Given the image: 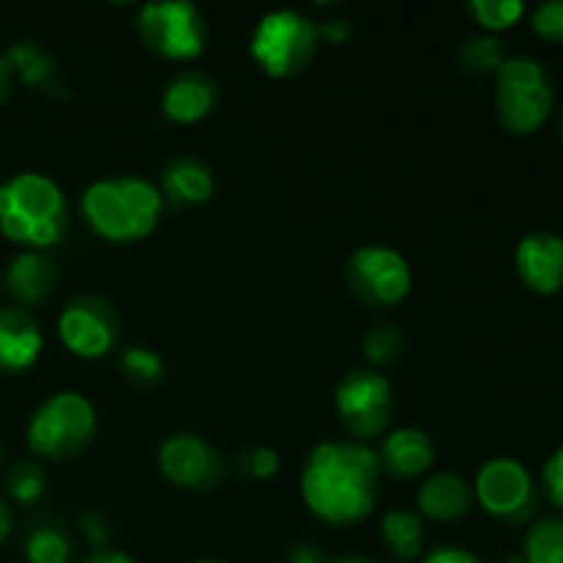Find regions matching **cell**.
<instances>
[{
	"label": "cell",
	"instance_id": "obj_8",
	"mask_svg": "<svg viewBox=\"0 0 563 563\" xmlns=\"http://www.w3.org/2000/svg\"><path fill=\"white\" fill-rule=\"evenodd\" d=\"M335 416L355 443L385 438L396 416L394 385L377 368H352L335 388Z\"/></svg>",
	"mask_w": 563,
	"mask_h": 563
},
{
	"label": "cell",
	"instance_id": "obj_36",
	"mask_svg": "<svg viewBox=\"0 0 563 563\" xmlns=\"http://www.w3.org/2000/svg\"><path fill=\"white\" fill-rule=\"evenodd\" d=\"M11 528H14V511H11L9 500L0 495V548H3L5 539L11 537Z\"/></svg>",
	"mask_w": 563,
	"mask_h": 563
},
{
	"label": "cell",
	"instance_id": "obj_3",
	"mask_svg": "<svg viewBox=\"0 0 563 563\" xmlns=\"http://www.w3.org/2000/svg\"><path fill=\"white\" fill-rule=\"evenodd\" d=\"M69 229V209L58 181L38 170H22L0 181V234L22 251L58 245Z\"/></svg>",
	"mask_w": 563,
	"mask_h": 563
},
{
	"label": "cell",
	"instance_id": "obj_12",
	"mask_svg": "<svg viewBox=\"0 0 563 563\" xmlns=\"http://www.w3.org/2000/svg\"><path fill=\"white\" fill-rule=\"evenodd\" d=\"M157 467L165 482L187 493H212L229 473L223 454L209 440L190 432L170 434L163 440L157 451Z\"/></svg>",
	"mask_w": 563,
	"mask_h": 563
},
{
	"label": "cell",
	"instance_id": "obj_11",
	"mask_svg": "<svg viewBox=\"0 0 563 563\" xmlns=\"http://www.w3.org/2000/svg\"><path fill=\"white\" fill-rule=\"evenodd\" d=\"M58 339L80 361H99L119 344V313L97 295H80L58 313Z\"/></svg>",
	"mask_w": 563,
	"mask_h": 563
},
{
	"label": "cell",
	"instance_id": "obj_26",
	"mask_svg": "<svg viewBox=\"0 0 563 563\" xmlns=\"http://www.w3.org/2000/svg\"><path fill=\"white\" fill-rule=\"evenodd\" d=\"M460 60L465 69L476 71V75H495L498 66L506 60L504 42L495 36H471L460 49Z\"/></svg>",
	"mask_w": 563,
	"mask_h": 563
},
{
	"label": "cell",
	"instance_id": "obj_29",
	"mask_svg": "<svg viewBox=\"0 0 563 563\" xmlns=\"http://www.w3.org/2000/svg\"><path fill=\"white\" fill-rule=\"evenodd\" d=\"M236 467L251 482H267L278 473L280 456L269 445H253V449H245L236 456Z\"/></svg>",
	"mask_w": 563,
	"mask_h": 563
},
{
	"label": "cell",
	"instance_id": "obj_43",
	"mask_svg": "<svg viewBox=\"0 0 563 563\" xmlns=\"http://www.w3.org/2000/svg\"><path fill=\"white\" fill-rule=\"evenodd\" d=\"M0 289H3V278H0Z\"/></svg>",
	"mask_w": 563,
	"mask_h": 563
},
{
	"label": "cell",
	"instance_id": "obj_41",
	"mask_svg": "<svg viewBox=\"0 0 563 563\" xmlns=\"http://www.w3.org/2000/svg\"><path fill=\"white\" fill-rule=\"evenodd\" d=\"M192 563H223V561H214V559H201V561H192Z\"/></svg>",
	"mask_w": 563,
	"mask_h": 563
},
{
	"label": "cell",
	"instance_id": "obj_6",
	"mask_svg": "<svg viewBox=\"0 0 563 563\" xmlns=\"http://www.w3.org/2000/svg\"><path fill=\"white\" fill-rule=\"evenodd\" d=\"M319 38V25L300 9H273L253 27L251 58L267 77L289 80L311 66Z\"/></svg>",
	"mask_w": 563,
	"mask_h": 563
},
{
	"label": "cell",
	"instance_id": "obj_17",
	"mask_svg": "<svg viewBox=\"0 0 563 563\" xmlns=\"http://www.w3.org/2000/svg\"><path fill=\"white\" fill-rule=\"evenodd\" d=\"M379 467L394 478L427 476L434 462V443L423 429L399 427L390 429L377 449Z\"/></svg>",
	"mask_w": 563,
	"mask_h": 563
},
{
	"label": "cell",
	"instance_id": "obj_4",
	"mask_svg": "<svg viewBox=\"0 0 563 563\" xmlns=\"http://www.w3.org/2000/svg\"><path fill=\"white\" fill-rule=\"evenodd\" d=\"M97 410L88 396L77 390H60L47 396L33 410L25 427V443L33 456L49 462L75 460L97 438Z\"/></svg>",
	"mask_w": 563,
	"mask_h": 563
},
{
	"label": "cell",
	"instance_id": "obj_10",
	"mask_svg": "<svg viewBox=\"0 0 563 563\" xmlns=\"http://www.w3.org/2000/svg\"><path fill=\"white\" fill-rule=\"evenodd\" d=\"M473 498L495 520L526 522L537 509V487L522 462L511 456L487 460L476 473Z\"/></svg>",
	"mask_w": 563,
	"mask_h": 563
},
{
	"label": "cell",
	"instance_id": "obj_25",
	"mask_svg": "<svg viewBox=\"0 0 563 563\" xmlns=\"http://www.w3.org/2000/svg\"><path fill=\"white\" fill-rule=\"evenodd\" d=\"M467 11L493 36V33L515 27L526 16L528 5L522 0H471Z\"/></svg>",
	"mask_w": 563,
	"mask_h": 563
},
{
	"label": "cell",
	"instance_id": "obj_22",
	"mask_svg": "<svg viewBox=\"0 0 563 563\" xmlns=\"http://www.w3.org/2000/svg\"><path fill=\"white\" fill-rule=\"evenodd\" d=\"M75 544L69 533L53 522H38L25 533L22 542V555L27 563H69Z\"/></svg>",
	"mask_w": 563,
	"mask_h": 563
},
{
	"label": "cell",
	"instance_id": "obj_40",
	"mask_svg": "<svg viewBox=\"0 0 563 563\" xmlns=\"http://www.w3.org/2000/svg\"><path fill=\"white\" fill-rule=\"evenodd\" d=\"M3 462H5V451H3V443H0V467H3Z\"/></svg>",
	"mask_w": 563,
	"mask_h": 563
},
{
	"label": "cell",
	"instance_id": "obj_13",
	"mask_svg": "<svg viewBox=\"0 0 563 563\" xmlns=\"http://www.w3.org/2000/svg\"><path fill=\"white\" fill-rule=\"evenodd\" d=\"M515 267L522 284L537 295H559L563 289V236L533 231L517 242Z\"/></svg>",
	"mask_w": 563,
	"mask_h": 563
},
{
	"label": "cell",
	"instance_id": "obj_18",
	"mask_svg": "<svg viewBox=\"0 0 563 563\" xmlns=\"http://www.w3.org/2000/svg\"><path fill=\"white\" fill-rule=\"evenodd\" d=\"M159 192L170 207H203L214 196V174L196 154H176L163 165Z\"/></svg>",
	"mask_w": 563,
	"mask_h": 563
},
{
	"label": "cell",
	"instance_id": "obj_7",
	"mask_svg": "<svg viewBox=\"0 0 563 563\" xmlns=\"http://www.w3.org/2000/svg\"><path fill=\"white\" fill-rule=\"evenodd\" d=\"M135 27L148 53L174 64L201 58L209 42L207 16L187 0L141 5Z\"/></svg>",
	"mask_w": 563,
	"mask_h": 563
},
{
	"label": "cell",
	"instance_id": "obj_27",
	"mask_svg": "<svg viewBox=\"0 0 563 563\" xmlns=\"http://www.w3.org/2000/svg\"><path fill=\"white\" fill-rule=\"evenodd\" d=\"M121 372L130 379L132 385H141V388H148V385H157L165 374L163 357L157 355L148 346H126L121 352Z\"/></svg>",
	"mask_w": 563,
	"mask_h": 563
},
{
	"label": "cell",
	"instance_id": "obj_32",
	"mask_svg": "<svg viewBox=\"0 0 563 563\" xmlns=\"http://www.w3.org/2000/svg\"><path fill=\"white\" fill-rule=\"evenodd\" d=\"M80 531L82 537H86V542L91 544V550L108 548L110 531L108 522H104V517L99 515V511H86V515H80Z\"/></svg>",
	"mask_w": 563,
	"mask_h": 563
},
{
	"label": "cell",
	"instance_id": "obj_15",
	"mask_svg": "<svg viewBox=\"0 0 563 563\" xmlns=\"http://www.w3.org/2000/svg\"><path fill=\"white\" fill-rule=\"evenodd\" d=\"M42 350L44 335L31 311L20 306H0V372H27Z\"/></svg>",
	"mask_w": 563,
	"mask_h": 563
},
{
	"label": "cell",
	"instance_id": "obj_31",
	"mask_svg": "<svg viewBox=\"0 0 563 563\" xmlns=\"http://www.w3.org/2000/svg\"><path fill=\"white\" fill-rule=\"evenodd\" d=\"M542 484H544V493H548L550 504L559 506L563 511V445L555 449L553 454L548 456L542 467Z\"/></svg>",
	"mask_w": 563,
	"mask_h": 563
},
{
	"label": "cell",
	"instance_id": "obj_34",
	"mask_svg": "<svg viewBox=\"0 0 563 563\" xmlns=\"http://www.w3.org/2000/svg\"><path fill=\"white\" fill-rule=\"evenodd\" d=\"M82 563H135V561H132V555H126L124 550L102 548V550H91V553L82 559Z\"/></svg>",
	"mask_w": 563,
	"mask_h": 563
},
{
	"label": "cell",
	"instance_id": "obj_33",
	"mask_svg": "<svg viewBox=\"0 0 563 563\" xmlns=\"http://www.w3.org/2000/svg\"><path fill=\"white\" fill-rule=\"evenodd\" d=\"M418 563H482L471 550L465 548H438L432 553H427Z\"/></svg>",
	"mask_w": 563,
	"mask_h": 563
},
{
	"label": "cell",
	"instance_id": "obj_14",
	"mask_svg": "<svg viewBox=\"0 0 563 563\" xmlns=\"http://www.w3.org/2000/svg\"><path fill=\"white\" fill-rule=\"evenodd\" d=\"M218 104V80L201 69L176 71L159 97L163 115L174 124H198Z\"/></svg>",
	"mask_w": 563,
	"mask_h": 563
},
{
	"label": "cell",
	"instance_id": "obj_16",
	"mask_svg": "<svg viewBox=\"0 0 563 563\" xmlns=\"http://www.w3.org/2000/svg\"><path fill=\"white\" fill-rule=\"evenodd\" d=\"M3 286L20 308L42 306L58 286V264L49 253L22 251L5 267Z\"/></svg>",
	"mask_w": 563,
	"mask_h": 563
},
{
	"label": "cell",
	"instance_id": "obj_1",
	"mask_svg": "<svg viewBox=\"0 0 563 563\" xmlns=\"http://www.w3.org/2000/svg\"><path fill=\"white\" fill-rule=\"evenodd\" d=\"M379 482L377 449L355 440H328L308 454L300 495L308 511L328 526H355L377 506Z\"/></svg>",
	"mask_w": 563,
	"mask_h": 563
},
{
	"label": "cell",
	"instance_id": "obj_35",
	"mask_svg": "<svg viewBox=\"0 0 563 563\" xmlns=\"http://www.w3.org/2000/svg\"><path fill=\"white\" fill-rule=\"evenodd\" d=\"M289 563H328L324 559L322 550L317 548V544H297L295 550L289 553Z\"/></svg>",
	"mask_w": 563,
	"mask_h": 563
},
{
	"label": "cell",
	"instance_id": "obj_30",
	"mask_svg": "<svg viewBox=\"0 0 563 563\" xmlns=\"http://www.w3.org/2000/svg\"><path fill=\"white\" fill-rule=\"evenodd\" d=\"M531 31L539 38L563 44V0H548L531 11Z\"/></svg>",
	"mask_w": 563,
	"mask_h": 563
},
{
	"label": "cell",
	"instance_id": "obj_2",
	"mask_svg": "<svg viewBox=\"0 0 563 563\" xmlns=\"http://www.w3.org/2000/svg\"><path fill=\"white\" fill-rule=\"evenodd\" d=\"M165 198L157 185L137 174L104 176L80 196V214L88 229L113 245H132L157 231Z\"/></svg>",
	"mask_w": 563,
	"mask_h": 563
},
{
	"label": "cell",
	"instance_id": "obj_42",
	"mask_svg": "<svg viewBox=\"0 0 563 563\" xmlns=\"http://www.w3.org/2000/svg\"><path fill=\"white\" fill-rule=\"evenodd\" d=\"M559 132H561V137H563V115H561V121H559Z\"/></svg>",
	"mask_w": 563,
	"mask_h": 563
},
{
	"label": "cell",
	"instance_id": "obj_39",
	"mask_svg": "<svg viewBox=\"0 0 563 563\" xmlns=\"http://www.w3.org/2000/svg\"><path fill=\"white\" fill-rule=\"evenodd\" d=\"M500 563H526V559H517V555H511V559L500 561Z\"/></svg>",
	"mask_w": 563,
	"mask_h": 563
},
{
	"label": "cell",
	"instance_id": "obj_21",
	"mask_svg": "<svg viewBox=\"0 0 563 563\" xmlns=\"http://www.w3.org/2000/svg\"><path fill=\"white\" fill-rule=\"evenodd\" d=\"M379 533L388 548V553L396 561L410 563L418 561L423 553V517L412 509H390L385 511L383 522H379Z\"/></svg>",
	"mask_w": 563,
	"mask_h": 563
},
{
	"label": "cell",
	"instance_id": "obj_24",
	"mask_svg": "<svg viewBox=\"0 0 563 563\" xmlns=\"http://www.w3.org/2000/svg\"><path fill=\"white\" fill-rule=\"evenodd\" d=\"M47 493V476L36 460H16L5 471V495L16 506H33Z\"/></svg>",
	"mask_w": 563,
	"mask_h": 563
},
{
	"label": "cell",
	"instance_id": "obj_28",
	"mask_svg": "<svg viewBox=\"0 0 563 563\" xmlns=\"http://www.w3.org/2000/svg\"><path fill=\"white\" fill-rule=\"evenodd\" d=\"M363 352L374 366H390L405 352V335L396 324H374L363 339Z\"/></svg>",
	"mask_w": 563,
	"mask_h": 563
},
{
	"label": "cell",
	"instance_id": "obj_5",
	"mask_svg": "<svg viewBox=\"0 0 563 563\" xmlns=\"http://www.w3.org/2000/svg\"><path fill=\"white\" fill-rule=\"evenodd\" d=\"M555 104L553 80L542 60L531 55H506L495 71V110L511 135L542 130Z\"/></svg>",
	"mask_w": 563,
	"mask_h": 563
},
{
	"label": "cell",
	"instance_id": "obj_23",
	"mask_svg": "<svg viewBox=\"0 0 563 563\" xmlns=\"http://www.w3.org/2000/svg\"><path fill=\"white\" fill-rule=\"evenodd\" d=\"M526 563H563V517L537 520L526 533Z\"/></svg>",
	"mask_w": 563,
	"mask_h": 563
},
{
	"label": "cell",
	"instance_id": "obj_38",
	"mask_svg": "<svg viewBox=\"0 0 563 563\" xmlns=\"http://www.w3.org/2000/svg\"><path fill=\"white\" fill-rule=\"evenodd\" d=\"M328 563H377V561H368L363 555H341V559H330Z\"/></svg>",
	"mask_w": 563,
	"mask_h": 563
},
{
	"label": "cell",
	"instance_id": "obj_19",
	"mask_svg": "<svg viewBox=\"0 0 563 563\" xmlns=\"http://www.w3.org/2000/svg\"><path fill=\"white\" fill-rule=\"evenodd\" d=\"M418 515L432 522L462 520L473 509V487L451 471L429 473L418 487Z\"/></svg>",
	"mask_w": 563,
	"mask_h": 563
},
{
	"label": "cell",
	"instance_id": "obj_9",
	"mask_svg": "<svg viewBox=\"0 0 563 563\" xmlns=\"http://www.w3.org/2000/svg\"><path fill=\"white\" fill-rule=\"evenodd\" d=\"M346 286L372 308H394L412 291L410 262L385 245H363L346 258Z\"/></svg>",
	"mask_w": 563,
	"mask_h": 563
},
{
	"label": "cell",
	"instance_id": "obj_37",
	"mask_svg": "<svg viewBox=\"0 0 563 563\" xmlns=\"http://www.w3.org/2000/svg\"><path fill=\"white\" fill-rule=\"evenodd\" d=\"M11 88H14V75H11L9 64H5V58L0 55V108H3L5 99L11 97Z\"/></svg>",
	"mask_w": 563,
	"mask_h": 563
},
{
	"label": "cell",
	"instance_id": "obj_20",
	"mask_svg": "<svg viewBox=\"0 0 563 563\" xmlns=\"http://www.w3.org/2000/svg\"><path fill=\"white\" fill-rule=\"evenodd\" d=\"M5 64H9L14 80H20L25 88L33 91L53 93V97H66L64 86H60L58 66L55 58L36 42H14L5 49Z\"/></svg>",
	"mask_w": 563,
	"mask_h": 563
}]
</instances>
